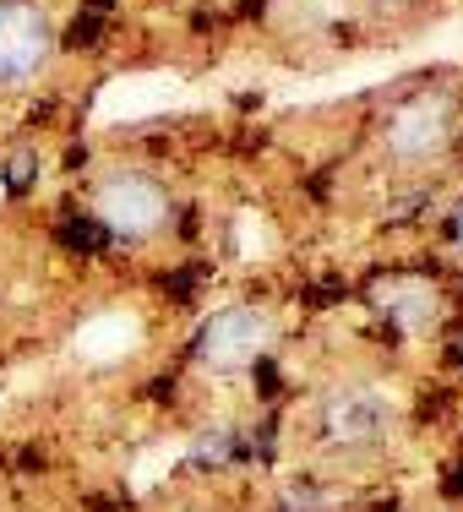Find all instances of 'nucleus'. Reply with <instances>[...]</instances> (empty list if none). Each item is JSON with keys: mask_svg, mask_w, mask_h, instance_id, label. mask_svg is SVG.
I'll use <instances>...</instances> for the list:
<instances>
[{"mask_svg": "<svg viewBox=\"0 0 463 512\" xmlns=\"http://www.w3.org/2000/svg\"><path fill=\"white\" fill-rule=\"evenodd\" d=\"M93 218L120 240H148L169 224V191L142 169H120L93 191Z\"/></svg>", "mask_w": 463, "mask_h": 512, "instance_id": "nucleus-1", "label": "nucleus"}, {"mask_svg": "<svg viewBox=\"0 0 463 512\" xmlns=\"http://www.w3.org/2000/svg\"><path fill=\"white\" fill-rule=\"evenodd\" d=\"M50 17L33 0H0V88H17L50 60Z\"/></svg>", "mask_w": 463, "mask_h": 512, "instance_id": "nucleus-2", "label": "nucleus"}, {"mask_svg": "<svg viewBox=\"0 0 463 512\" xmlns=\"http://www.w3.org/2000/svg\"><path fill=\"white\" fill-rule=\"evenodd\" d=\"M267 338H273V327H267L262 311L229 306V311H218L213 322L202 327L197 349H202V360H213V365H246V360H257L267 349Z\"/></svg>", "mask_w": 463, "mask_h": 512, "instance_id": "nucleus-3", "label": "nucleus"}, {"mask_svg": "<svg viewBox=\"0 0 463 512\" xmlns=\"http://www.w3.org/2000/svg\"><path fill=\"white\" fill-rule=\"evenodd\" d=\"M447 137H453V104L447 99H414L387 120V148L398 158H409V164L442 153Z\"/></svg>", "mask_w": 463, "mask_h": 512, "instance_id": "nucleus-4", "label": "nucleus"}, {"mask_svg": "<svg viewBox=\"0 0 463 512\" xmlns=\"http://www.w3.org/2000/svg\"><path fill=\"white\" fill-rule=\"evenodd\" d=\"M387 425H393V404H387L382 393H365V387L327 404V431H333L338 442H371Z\"/></svg>", "mask_w": 463, "mask_h": 512, "instance_id": "nucleus-5", "label": "nucleus"}, {"mask_svg": "<svg viewBox=\"0 0 463 512\" xmlns=\"http://www.w3.org/2000/svg\"><path fill=\"white\" fill-rule=\"evenodd\" d=\"M137 338H142V327L131 322V316H99V322L82 327L77 349L88 360H115V355H126V349H137Z\"/></svg>", "mask_w": 463, "mask_h": 512, "instance_id": "nucleus-6", "label": "nucleus"}, {"mask_svg": "<svg viewBox=\"0 0 463 512\" xmlns=\"http://www.w3.org/2000/svg\"><path fill=\"white\" fill-rule=\"evenodd\" d=\"M458 246H463V213H458Z\"/></svg>", "mask_w": 463, "mask_h": 512, "instance_id": "nucleus-7", "label": "nucleus"}]
</instances>
